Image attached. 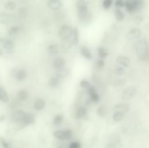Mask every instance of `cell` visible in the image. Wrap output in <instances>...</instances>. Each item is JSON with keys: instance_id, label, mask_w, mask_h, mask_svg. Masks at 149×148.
<instances>
[{"instance_id": "5bb4252c", "label": "cell", "mask_w": 149, "mask_h": 148, "mask_svg": "<svg viewBox=\"0 0 149 148\" xmlns=\"http://www.w3.org/2000/svg\"><path fill=\"white\" fill-rule=\"evenodd\" d=\"M45 104L46 103H45V101L43 99L40 98V99L37 100L35 102V104H34V108L36 110H41L45 107Z\"/></svg>"}, {"instance_id": "d4e9b609", "label": "cell", "mask_w": 149, "mask_h": 148, "mask_svg": "<svg viewBox=\"0 0 149 148\" xmlns=\"http://www.w3.org/2000/svg\"><path fill=\"white\" fill-rule=\"evenodd\" d=\"M29 96L28 93L27 91L24 90H20L18 93V97L20 100L22 101H25L27 100Z\"/></svg>"}, {"instance_id": "30bf717a", "label": "cell", "mask_w": 149, "mask_h": 148, "mask_svg": "<svg viewBox=\"0 0 149 148\" xmlns=\"http://www.w3.org/2000/svg\"><path fill=\"white\" fill-rule=\"evenodd\" d=\"M66 63L65 60L62 57H58L53 62V66L56 69L63 68Z\"/></svg>"}, {"instance_id": "5b68a950", "label": "cell", "mask_w": 149, "mask_h": 148, "mask_svg": "<svg viewBox=\"0 0 149 148\" xmlns=\"http://www.w3.org/2000/svg\"><path fill=\"white\" fill-rule=\"evenodd\" d=\"M136 89L134 86H130L124 89L122 94V98L123 101H128L134 97L136 94Z\"/></svg>"}, {"instance_id": "f6af8a7d", "label": "cell", "mask_w": 149, "mask_h": 148, "mask_svg": "<svg viewBox=\"0 0 149 148\" xmlns=\"http://www.w3.org/2000/svg\"><path fill=\"white\" fill-rule=\"evenodd\" d=\"M0 142H1V143L2 145L4 148H10L9 147L8 144L5 142L4 139L1 137H0Z\"/></svg>"}, {"instance_id": "52a82bcc", "label": "cell", "mask_w": 149, "mask_h": 148, "mask_svg": "<svg viewBox=\"0 0 149 148\" xmlns=\"http://www.w3.org/2000/svg\"><path fill=\"white\" fill-rule=\"evenodd\" d=\"M114 110L115 113L120 112L125 114L129 111L130 106L127 103H118L115 106Z\"/></svg>"}, {"instance_id": "d590c367", "label": "cell", "mask_w": 149, "mask_h": 148, "mask_svg": "<svg viewBox=\"0 0 149 148\" xmlns=\"http://www.w3.org/2000/svg\"><path fill=\"white\" fill-rule=\"evenodd\" d=\"M112 3V0H105L102 3V6L105 9H108L111 7Z\"/></svg>"}, {"instance_id": "ab89813d", "label": "cell", "mask_w": 149, "mask_h": 148, "mask_svg": "<svg viewBox=\"0 0 149 148\" xmlns=\"http://www.w3.org/2000/svg\"><path fill=\"white\" fill-rule=\"evenodd\" d=\"M80 85L82 87L88 89L90 86V83L88 82V81H86V80H83L81 81L80 83Z\"/></svg>"}, {"instance_id": "ee69618b", "label": "cell", "mask_w": 149, "mask_h": 148, "mask_svg": "<svg viewBox=\"0 0 149 148\" xmlns=\"http://www.w3.org/2000/svg\"><path fill=\"white\" fill-rule=\"evenodd\" d=\"M69 148H81V146L79 142H74L71 143Z\"/></svg>"}, {"instance_id": "bcb514c9", "label": "cell", "mask_w": 149, "mask_h": 148, "mask_svg": "<svg viewBox=\"0 0 149 148\" xmlns=\"http://www.w3.org/2000/svg\"><path fill=\"white\" fill-rule=\"evenodd\" d=\"M105 148H116V146L112 143H109L107 144Z\"/></svg>"}, {"instance_id": "4316f807", "label": "cell", "mask_w": 149, "mask_h": 148, "mask_svg": "<svg viewBox=\"0 0 149 148\" xmlns=\"http://www.w3.org/2000/svg\"><path fill=\"white\" fill-rule=\"evenodd\" d=\"M59 82V80L57 77H52L49 80V84L50 87H55L58 85Z\"/></svg>"}, {"instance_id": "b9f144b4", "label": "cell", "mask_w": 149, "mask_h": 148, "mask_svg": "<svg viewBox=\"0 0 149 148\" xmlns=\"http://www.w3.org/2000/svg\"><path fill=\"white\" fill-rule=\"evenodd\" d=\"M125 2L123 1L122 0H117L115 2L116 6L118 7V8H122L125 6Z\"/></svg>"}, {"instance_id": "e575fe53", "label": "cell", "mask_w": 149, "mask_h": 148, "mask_svg": "<svg viewBox=\"0 0 149 148\" xmlns=\"http://www.w3.org/2000/svg\"><path fill=\"white\" fill-rule=\"evenodd\" d=\"M65 138V140H70L72 136V131L70 129H67L64 131Z\"/></svg>"}, {"instance_id": "cb8c5ba5", "label": "cell", "mask_w": 149, "mask_h": 148, "mask_svg": "<svg viewBox=\"0 0 149 148\" xmlns=\"http://www.w3.org/2000/svg\"><path fill=\"white\" fill-rule=\"evenodd\" d=\"M79 41V31L77 27H75L73 30V40L72 43L74 45H77Z\"/></svg>"}, {"instance_id": "d6986e66", "label": "cell", "mask_w": 149, "mask_h": 148, "mask_svg": "<svg viewBox=\"0 0 149 148\" xmlns=\"http://www.w3.org/2000/svg\"><path fill=\"white\" fill-rule=\"evenodd\" d=\"M59 47L57 44H51L48 48V52L51 55L57 54L59 51Z\"/></svg>"}, {"instance_id": "8d00e7d4", "label": "cell", "mask_w": 149, "mask_h": 148, "mask_svg": "<svg viewBox=\"0 0 149 148\" xmlns=\"http://www.w3.org/2000/svg\"><path fill=\"white\" fill-rule=\"evenodd\" d=\"M18 14L20 17L24 18L27 14V10L24 8H20L18 10Z\"/></svg>"}, {"instance_id": "f35d334b", "label": "cell", "mask_w": 149, "mask_h": 148, "mask_svg": "<svg viewBox=\"0 0 149 148\" xmlns=\"http://www.w3.org/2000/svg\"><path fill=\"white\" fill-rule=\"evenodd\" d=\"M143 21V17L141 15L136 16L134 19V22L136 24H139L142 22Z\"/></svg>"}, {"instance_id": "ba28073f", "label": "cell", "mask_w": 149, "mask_h": 148, "mask_svg": "<svg viewBox=\"0 0 149 148\" xmlns=\"http://www.w3.org/2000/svg\"><path fill=\"white\" fill-rule=\"evenodd\" d=\"M116 61L123 67H127L130 65V60L128 57L123 55H120L116 58Z\"/></svg>"}, {"instance_id": "484cf974", "label": "cell", "mask_w": 149, "mask_h": 148, "mask_svg": "<svg viewBox=\"0 0 149 148\" xmlns=\"http://www.w3.org/2000/svg\"><path fill=\"white\" fill-rule=\"evenodd\" d=\"M63 116L62 114H58L55 116L54 119V123L56 126H59L62 124L63 121Z\"/></svg>"}, {"instance_id": "4dcf8cb0", "label": "cell", "mask_w": 149, "mask_h": 148, "mask_svg": "<svg viewBox=\"0 0 149 148\" xmlns=\"http://www.w3.org/2000/svg\"><path fill=\"white\" fill-rule=\"evenodd\" d=\"M53 135H54V136L56 138L58 139V140H63L65 139V138L64 131L58 130V131H56L54 133V134Z\"/></svg>"}, {"instance_id": "9c48e42d", "label": "cell", "mask_w": 149, "mask_h": 148, "mask_svg": "<svg viewBox=\"0 0 149 148\" xmlns=\"http://www.w3.org/2000/svg\"><path fill=\"white\" fill-rule=\"evenodd\" d=\"M26 113L22 110H17L14 113L13 119L15 121H22L26 116Z\"/></svg>"}, {"instance_id": "681fc988", "label": "cell", "mask_w": 149, "mask_h": 148, "mask_svg": "<svg viewBox=\"0 0 149 148\" xmlns=\"http://www.w3.org/2000/svg\"><path fill=\"white\" fill-rule=\"evenodd\" d=\"M0 122H1V120H0Z\"/></svg>"}, {"instance_id": "2e32d148", "label": "cell", "mask_w": 149, "mask_h": 148, "mask_svg": "<svg viewBox=\"0 0 149 148\" xmlns=\"http://www.w3.org/2000/svg\"><path fill=\"white\" fill-rule=\"evenodd\" d=\"M87 113L86 109L85 107H81L79 108L76 113L75 117L76 119H79L84 117Z\"/></svg>"}, {"instance_id": "603a6c76", "label": "cell", "mask_w": 149, "mask_h": 148, "mask_svg": "<svg viewBox=\"0 0 149 148\" xmlns=\"http://www.w3.org/2000/svg\"><path fill=\"white\" fill-rule=\"evenodd\" d=\"M114 13L116 19L118 21H121L123 20L124 18V14L118 8L116 9L115 10Z\"/></svg>"}, {"instance_id": "7402d4cb", "label": "cell", "mask_w": 149, "mask_h": 148, "mask_svg": "<svg viewBox=\"0 0 149 148\" xmlns=\"http://www.w3.org/2000/svg\"><path fill=\"white\" fill-rule=\"evenodd\" d=\"M98 54L99 57L101 58H104L107 56L109 54L108 50L103 47H99L97 49Z\"/></svg>"}, {"instance_id": "7a4b0ae2", "label": "cell", "mask_w": 149, "mask_h": 148, "mask_svg": "<svg viewBox=\"0 0 149 148\" xmlns=\"http://www.w3.org/2000/svg\"><path fill=\"white\" fill-rule=\"evenodd\" d=\"M77 7L79 19L81 21H85L88 18V8L86 1H77Z\"/></svg>"}, {"instance_id": "7dc6e473", "label": "cell", "mask_w": 149, "mask_h": 148, "mask_svg": "<svg viewBox=\"0 0 149 148\" xmlns=\"http://www.w3.org/2000/svg\"><path fill=\"white\" fill-rule=\"evenodd\" d=\"M4 119H5V116H0V120H1V122L3 121Z\"/></svg>"}, {"instance_id": "8fae6325", "label": "cell", "mask_w": 149, "mask_h": 148, "mask_svg": "<svg viewBox=\"0 0 149 148\" xmlns=\"http://www.w3.org/2000/svg\"><path fill=\"white\" fill-rule=\"evenodd\" d=\"M80 53L81 55L87 60H91L93 58V55L88 48L86 46H82L80 48Z\"/></svg>"}, {"instance_id": "1f68e13d", "label": "cell", "mask_w": 149, "mask_h": 148, "mask_svg": "<svg viewBox=\"0 0 149 148\" xmlns=\"http://www.w3.org/2000/svg\"><path fill=\"white\" fill-rule=\"evenodd\" d=\"M89 96H90V100L93 102L97 103L100 101V96H99L98 94L96 93V92L89 95Z\"/></svg>"}, {"instance_id": "ac0fdd59", "label": "cell", "mask_w": 149, "mask_h": 148, "mask_svg": "<svg viewBox=\"0 0 149 148\" xmlns=\"http://www.w3.org/2000/svg\"><path fill=\"white\" fill-rule=\"evenodd\" d=\"M97 114L100 117H104L107 115V108L104 104L101 105L97 109Z\"/></svg>"}, {"instance_id": "d6a6232c", "label": "cell", "mask_w": 149, "mask_h": 148, "mask_svg": "<svg viewBox=\"0 0 149 148\" xmlns=\"http://www.w3.org/2000/svg\"><path fill=\"white\" fill-rule=\"evenodd\" d=\"M20 30V28L18 26H13L9 30L8 34L10 35H14L18 33Z\"/></svg>"}, {"instance_id": "836d02e7", "label": "cell", "mask_w": 149, "mask_h": 148, "mask_svg": "<svg viewBox=\"0 0 149 148\" xmlns=\"http://www.w3.org/2000/svg\"><path fill=\"white\" fill-rule=\"evenodd\" d=\"M63 41V42L61 44V46H62L63 48L65 49L70 48L71 47L72 43H73L72 41H70L69 40H65V41Z\"/></svg>"}, {"instance_id": "4fadbf2b", "label": "cell", "mask_w": 149, "mask_h": 148, "mask_svg": "<svg viewBox=\"0 0 149 148\" xmlns=\"http://www.w3.org/2000/svg\"><path fill=\"white\" fill-rule=\"evenodd\" d=\"M48 6L52 10H57L61 7L62 3L59 0H49L48 1Z\"/></svg>"}, {"instance_id": "6da1fadb", "label": "cell", "mask_w": 149, "mask_h": 148, "mask_svg": "<svg viewBox=\"0 0 149 148\" xmlns=\"http://www.w3.org/2000/svg\"><path fill=\"white\" fill-rule=\"evenodd\" d=\"M136 51L138 58L142 61L149 60V49L148 42L144 39L137 41L136 43Z\"/></svg>"}, {"instance_id": "7c38bea8", "label": "cell", "mask_w": 149, "mask_h": 148, "mask_svg": "<svg viewBox=\"0 0 149 148\" xmlns=\"http://www.w3.org/2000/svg\"><path fill=\"white\" fill-rule=\"evenodd\" d=\"M22 122L25 126L34 124L35 123V116L32 114H26L24 119Z\"/></svg>"}, {"instance_id": "f1b7e54d", "label": "cell", "mask_w": 149, "mask_h": 148, "mask_svg": "<svg viewBox=\"0 0 149 148\" xmlns=\"http://www.w3.org/2000/svg\"><path fill=\"white\" fill-rule=\"evenodd\" d=\"M124 114L120 112H116L113 116V119L116 122H119L123 119Z\"/></svg>"}, {"instance_id": "7bdbcfd3", "label": "cell", "mask_w": 149, "mask_h": 148, "mask_svg": "<svg viewBox=\"0 0 149 148\" xmlns=\"http://www.w3.org/2000/svg\"><path fill=\"white\" fill-rule=\"evenodd\" d=\"M104 61L102 60H99L96 63V66L99 69H102L104 67Z\"/></svg>"}, {"instance_id": "44dd1931", "label": "cell", "mask_w": 149, "mask_h": 148, "mask_svg": "<svg viewBox=\"0 0 149 148\" xmlns=\"http://www.w3.org/2000/svg\"><path fill=\"white\" fill-rule=\"evenodd\" d=\"M0 100L5 103L9 102V98L6 90L2 87H0Z\"/></svg>"}, {"instance_id": "ffe728a7", "label": "cell", "mask_w": 149, "mask_h": 148, "mask_svg": "<svg viewBox=\"0 0 149 148\" xmlns=\"http://www.w3.org/2000/svg\"><path fill=\"white\" fill-rule=\"evenodd\" d=\"M127 83V80L124 78L114 79L111 81V83L113 85L116 86H122L126 84Z\"/></svg>"}, {"instance_id": "74e56055", "label": "cell", "mask_w": 149, "mask_h": 148, "mask_svg": "<svg viewBox=\"0 0 149 148\" xmlns=\"http://www.w3.org/2000/svg\"><path fill=\"white\" fill-rule=\"evenodd\" d=\"M115 74L117 75H123L125 73V70L122 67H116L115 70Z\"/></svg>"}, {"instance_id": "f546056e", "label": "cell", "mask_w": 149, "mask_h": 148, "mask_svg": "<svg viewBox=\"0 0 149 148\" xmlns=\"http://www.w3.org/2000/svg\"><path fill=\"white\" fill-rule=\"evenodd\" d=\"M16 3L15 2L12 1H8L5 3L4 8L8 10H12L15 8Z\"/></svg>"}, {"instance_id": "3957f363", "label": "cell", "mask_w": 149, "mask_h": 148, "mask_svg": "<svg viewBox=\"0 0 149 148\" xmlns=\"http://www.w3.org/2000/svg\"><path fill=\"white\" fill-rule=\"evenodd\" d=\"M125 6L127 10L131 13L139 11L141 9L143 6V2L137 0L127 1L125 2Z\"/></svg>"}, {"instance_id": "277c9868", "label": "cell", "mask_w": 149, "mask_h": 148, "mask_svg": "<svg viewBox=\"0 0 149 148\" xmlns=\"http://www.w3.org/2000/svg\"><path fill=\"white\" fill-rule=\"evenodd\" d=\"M73 30L69 25H65L62 26L59 31L58 36L63 41L69 40L73 35Z\"/></svg>"}, {"instance_id": "83f0119b", "label": "cell", "mask_w": 149, "mask_h": 148, "mask_svg": "<svg viewBox=\"0 0 149 148\" xmlns=\"http://www.w3.org/2000/svg\"><path fill=\"white\" fill-rule=\"evenodd\" d=\"M3 47L5 49L12 50L14 48V43L10 40H6L3 43Z\"/></svg>"}, {"instance_id": "9a60e30c", "label": "cell", "mask_w": 149, "mask_h": 148, "mask_svg": "<svg viewBox=\"0 0 149 148\" xmlns=\"http://www.w3.org/2000/svg\"><path fill=\"white\" fill-rule=\"evenodd\" d=\"M68 70L67 69L63 68L57 70L56 73V77L59 78H64L67 76L68 74Z\"/></svg>"}, {"instance_id": "60d3db41", "label": "cell", "mask_w": 149, "mask_h": 148, "mask_svg": "<svg viewBox=\"0 0 149 148\" xmlns=\"http://www.w3.org/2000/svg\"><path fill=\"white\" fill-rule=\"evenodd\" d=\"M95 92H96V89L92 85H91L87 89V93L89 95Z\"/></svg>"}, {"instance_id": "e0dca14e", "label": "cell", "mask_w": 149, "mask_h": 148, "mask_svg": "<svg viewBox=\"0 0 149 148\" xmlns=\"http://www.w3.org/2000/svg\"><path fill=\"white\" fill-rule=\"evenodd\" d=\"M27 76V72L24 70H20L16 74V78L19 81H23L26 79Z\"/></svg>"}, {"instance_id": "8992f818", "label": "cell", "mask_w": 149, "mask_h": 148, "mask_svg": "<svg viewBox=\"0 0 149 148\" xmlns=\"http://www.w3.org/2000/svg\"><path fill=\"white\" fill-rule=\"evenodd\" d=\"M141 34V31L139 28H134L129 30L127 34V38L128 41H133L139 38Z\"/></svg>"}, {"instance_id": "c3c4849f", "label": "cell", "mask_w": 149, "mask_h": 148, "mask_svg": "<svg viewBox=\"0 0 149 148\" xmlns=\"http://www.w3.org/2000/svg\"><path fill=\"white\" fill-rule=\"evenodd\" d=\"M58 148H63V147H59Z\"/></svg>"}]
</instances>
